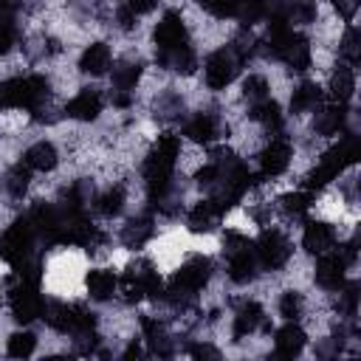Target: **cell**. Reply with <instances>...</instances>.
<instances>
[{"label":"cell","mask_w":361,"mask_h":361,"mask_svg":"<svg viewBox=\"0 0 361 361\" xmlns=\"http://www.w3.org/2000/svg\"><path fill=\"white\" fill-rule=\"evenodd\" d=\"M186 42H189V31H186L180 11H166L161 23L155 25V48H175Z\"/></svg>","instance_id":"11"},{"label":"cell","mask_w":361,"mask_h":361,"mask_svg":"<svg viewBox=\"0 0 361 361\" xmlns=\"http://www.w3.org/2000/svg\"><path fill=\"white\" fill-rule=\"evenodd\" d=\"M183 135L189 138V141H197V144H212L214 138H220L223 135V124H220V118L214 116V113H195L192 118H186V124H183Z\"/></svg>","instance_id":"12"},{"label":"cell","mask_w":361,"mask_h":361,"mask_svg":"<svg viewBox=\"0 0 361 361\" xmlns=\"http://www.w3.org/2000/svg\"><path fill=\"white\" fill-rule=\"evenodd\" d=\"M322 104V87L316 82H302L293 96H290V113L299 116V113H310Z\"/></svg>","instance_id":"26"},{"label":"cell","mask_w":361,"mask_h":361,"mask_svg":"<svg viewBox=\"0 0 361 361\" xmlns=\"http://www.w3.org/2000/svg\"><path fill=\"white\" fill-rule=\"evenodd\" d=\"M42 319L54 327V330H59V333H71V305H65V302H45V307H42Z\"/></svg>","instance_id":"32"},{"label":"cell","mask_w":361,"mask_h":361,"mask_svg":"<svg viewBox=\"0 0 361 361\" xmlns=\"http://www.w3.org/2000/svg\"><path fill=\"white\" fill-rule=\"evenodd\" d=\"M268 79L265 76H248L245 82H243V96L248 99V104H257V102H262V99H268Z\"/></svg>","instance_id":"40"},{"label":"cell","mask_w":361,"mask_h":361,"mask_svg":"<svg viewBox=\"0 0 361 361\" xmlns=\"http://www.w3.org/2000/svg\"><path fill=\"white\" fill-rule=\"evenodd\" d=\"M189 353H192L195 358H220V353H217L214 347H209V344H192Z\"/></svg>","instance_id":"48"},{"label":"cell","mask_w":361,"mask_h":361,"mask_svg":"<svg viewBox=\"0 0 361 361\" xmlns=\"http://www.w3.org/2000/svg\"><path fill=\"white\" fill-rule=\"evenodd\" d=\"M333 8L350 23L355 17V11H358V0H333Z\"/></svg>","instance_id":"45"},{"label":"cell","mask_w":361,"mask_h":361,"mask_svg":"<svg viewBox=\"0 0 361 361\" xmlns=\"http://www.w3.org/2000/svg\"><path fill=\"white\" fill-rule=\"evenodd\" d=\"M302 245L307 254H324L336 245V231L330 223H322V220H310L305 226V234H302Z\"/></svg>","instance_id":"16"},{"label":"cell","mask_w":361,"mask_h":361,"mask_svg":"<svg viewBox=\"0 0 361 361\" xmlns=\"http://www.w3.org/2000/svg\"><path fill=\"white\" fill-rule=\"evenodd\" d=\"M56 147L51 144V141H37V144H31L28 149H25V155H23V164L28 166V169H39V172H51L54 166H56Z\"/></svg>","instance_id":"23"},{"label":"cell","mask_w":361,"mask_h":361,"mask_svg":"<svg viewBox=\"0 0 361 361\" xmlns=\"http://www.w3.org/2000/svg\"><path fill=\"white\" fill-rule=\"evenodd\" d=\"M302 307H305V302H302V293H299V290H285V293H282V299H279V313H282L288 322H296V319L302 316Z\"/></svg>","instance_id":"42"},{"label":"cell","mask_w":361,"mask_h":361,"mask_svg":"<svg viewBox=\"0 0 361 361\" xmlns=\"http://www.w3.org/2000/svg\"><path fill=\"white\" fill-rule=\"evenodd\" d=\"M212 17H220V20H226V17H234V8H237V0H197Z\"/></svg>","instance_id":"43"},{"label":"cell","mask_w":361,"mask_h":361,"mask_svg":"<svg viewBox=\"0 0 361 361\" xmlns=\"http://www.w3.org/2000/svg\"><path fill=\"white\" fill-rule=\"evenodd\" d=\"M316 14H319L316 0H290V3H288V23L307 25V23L316 20Z\"/></svg>","instance_id":"34"},{"label":"cell","mask_w":361,"mask_h":361,"mask_svg":"<svg viewBox=\"0 0 361 361\" xmlns=\"http://www.w3.org/2000/svg\"><path fill=\"white\" fill-rule=\"evenodd\" d=\"M259 324H262V307L257 302H243L237 316H234V338L251 336Z\"/></svg>","instance_id":"28"},{"label":"cell","mask_w":361,"mask_h":361,"mask_svg":"<svg viewBox=\"0 0 361 361\" xmlns=\"http://www.w3.org/2000/svg\"><path fill=\"white\" fill-rule=\"evenodd\" d=\"M121 206H124V186H110L104 195H99V197H96V209H99L104 217L118 214V212H121Z\"/></svg>","instance_id":"35"},{"label":"cell","mask_w":361,"mask_h":361,"mask_svg":"<svg viewBox=\"0 0 361 361\" xmlns=\"http://www.w3.org/2000/svg\"><path fill=\"white\" fill-rule=\"evenodd\" d=\"M133 102V93L130 90H113V104L116 107H127Z\"/></svg>","instance_id":"49"},{"label":"cell","mask_w":361,"mask_h":361,"mask_svg":"<svg viewBox=\"0 0 361 361\" xmlns=\"http://www.w3.org/2000/svg\"><path fill=\"white\" fill-rule=\"evenodd\" d=\"M358 152H361L358 135H355V133H344V138H341L336 147H330V149L322 155L319 166L307 175V189L313 192V189H322V186H327L330 180H336L350 164L358 161Z\"/></svg>","instance_id":"2"},{"label":"cell","mask_w":361,"mask_h":361,"mask_svg":"<svg viewBox=\"0 0 361 361\" xmlns=\"http://www.w3.org/2000/svg\"><path fill=\"white\" fill-rule=\"evenodd\" d=\"M288 164H290V141L282 138V135L271 138V144H268V147L262 149V155H259V172H262V178H276V175H282V172L288 169Z\"/></svg>","instance_id":"10"},{"label":"cell","mask_w":361,"mask_h":361,"mask_svg":"<svg viewBox=\"0 0 361 361\" xmlns=\"http://www.w3.org/2000/svg\"><path fill=\"white\" fill-rule=\"evenodd\" d=\"M133 355H141V347L138 344H130L127 353H124V358H133Z\"/></svg>","instance_id":"50"},{"label":"cell","mask_w":361,"mask_h":361,"mask_svg":"<svg viewBox=\"0 0 361 361\" xmlns=\"http://www.w3.org/2000/svg\"><path fill=\"white\" fill-rule=\"evenodd\" d=\"M290 243H288V237L282 234V231H276V228H265L259 237H257V243H254V254H257V262H259V268H268V271H276V268H282L288 259H290Z\"/></svg>","instance_id":"7"},{"label":"cell","mask_w":361,"mask_h":361,"mask_svg":"<svg viewBox=\"0 0 361 361\" xmlns=\"http://www.w3.org/2000/svg\"><path fill=\"white\" fill-rule=\"evenodd\" d=\"M220 217H223V212L206 197V200H200L197 206H192V212L186 214V226H189V231L200 234V231H212Z\"/></svg>","instance_id":"20"},{"label":"cell","mask_w":361,"mask_h":361,"mask_svg":"<svg viewBox=\"0 0 361 361\" xmlns=\"http://www.w3.org/2000/svg\"><path fill=\"white\" fill-rule=\"evenodd\" d=\"M37 245H39V237H37L31 220H28V217H20L17 223H11V226L3 231V237H0V257H3L11 268H17V265H23V262L39 257Z\"/></svg>","instance_id":"3"},{"label":"cell","mask_w":361,"mask_h":361,"mask_svg":"<svg viewBox=\"0 0 361 361\" xmlns=\"http://www.w3.org/2000/svg\"><path fill=\"white\" fill-rule=\"evenodd\" d=\"M141 59L138 56H124L113 65V90H130L135 87V82L141 79Z\"/></svg>","instance_id":"22"},{"label":"cell","mask_w":361,"mask_h":361,"mask_svg":"<svg viewBox=\"0 0 361 361\" xmlns=\"http://www.w3.org/2000/svg\"><path fill=\"white\" fill-rule=\"evenodd\" d=\"M212 279V259L209 257H189L172 276L169 288L164 290V299L172 305V307H186L195 293L200 288H206V282Z\"/></svg>","instance_id":"1"},{"label":"cell","mask_w":361,"mask_h":361,"mask_svg":"<svg viewBox=\"0 0 361 361\" xmlns=\"http://www.w3.org/2000/svg\"><path fill=\"white\" fill-rule=\"evenodd\" d=\"M347 259L338 254V248H330L324 254H319L316 262V285L324 290H338L344 285V271H347Z\"/></svg>","instance_id":"8"},{"label":"cell","mask_w":361,"mask_h":361,"mask_svg":"<svg viewBox=\"0 0 361 361\" xmlns=\"http://www.w3.org/2000/svg\"><path fill=\"white\" fill-rule=\"evenodd\" d=\"M338 54L347 59V65H350V68H355V65H358V59H361V48H358V31H355L353 25L344 31L341 45H338Z\"/></svg>","instance_id":"39"},{"label":"cell","mask_w":361,"mask_h":361,"mask_svg":"<svg viewBox=\"0 0 361 361\" xmlns=\"http://www.w3.org/2000/svg\"><path fill=\"white\" fill-rule=\"evenodd\" d=\"M254 121H259L268 133H279L282 130V110H279V104L268 96V99H262V102H257V104H251V113H248Z\"/></svg>","instance_id":"27"},{"label":"cell","mask_w":361,"mask_h":361,"mask_svg":"<svg viewBox=\"0 0 361 361\" xmlns=\"http://www.w3.org/2000/svg\"><path fill=\"white\" fill-rule=\"evenodd\" d=\"M17 3H3L0 6V54L14 51V45L20 42V23H17Z\"/></svg>","instance_id":"19"},{"label":"cell","mask_w":361,"mask_h":361,"mask_svg":"<svg viewBox=\"0 0 361 361\" xmlns=\"http://www.w3.org/2000/svg\"><path fill=\"white\" fill-rule=\"evenodd\" d=\"M155 62L166 71H175V73H195L197 68V54L195 48L186 42V45H175V48H155Z\"/></svg>","instance_id":"9"},{"label":"cell","mask_w":361,"mask_h":361,"mask_svg":"<svg viewBox=\"0 0 361 361\" xmlns=\"http://www.w3.org/2000/svg\"><path fill=\"white\" fill-rule=\"evenodd\" d=\"M121 285H124L127 302H135V299H144V296H149V299H161L164 296V282H161V276H158V271L152 268L149 259L130 262L127 271H124Z\"/></svg>","instance_id":"4"},{"label":"cell","mask_w":361,"mask_h":361,"mask_svg":"<svg viewBox=\"0 0 361 361\" xmlns=\"http://www.w3.org/2000/svg\"><path fill=\"white\" fill-rule=\"evenodd\" d=\"M347 116H350L347 104H338V102L319 104L316 107V116H313V133H319V135H336V133H341L347 127Z\"/></svg>","instance_id":"13"},{"label":"cell","mask_w":361,"mask_h":361,"mask_svg":"<svg viewBox=\"0 0 361 361\" xmlns=\"http://www.w3.org/2000/svg\"><path fill=\"white\" fill-rule=\"evenodd\" d=\"M279 203H282V209H285L288 214L302 217V214L310 209L313 195H310V192H290V195H282V197H279Z\"/></svg>","instance_id":"36"},{"label":"cell","mask_w":361,"mask_h":361,"mask_svg":"<svg viewBox=\"0 0 361 361\" xmlns=\"http://www.w3.org/2000/svg\"><path fill=\"white\" fill-rule=\"evenodd\" d=\"M257 274H259V262H257V254H254V243L228 254V276H231V282L248 285Z\"/></svg>","instance_id":"15"},{"label":"cell","mask_w":361,"mask_h":361,"mask_svg":"<svg viewBox=\"0 0 361 361\" xmlns=\"http://www.w3.org/2000/svg\"><path fill=\"white\" fill-rule=\"evenodd\" d=\"M141 327H144V336H147V344H149V350L155 353V355H172L175 350H172V338L166 336V330H164V324L161 322H155V319H149V316H144L141 319Z\"/></svg>","instance_id":"29"},{"label":"cell","mask_w":361,"mask_h":361,"mask_svg":"<svg viewBox=\"0 0 361 361\" xmlns=\"http://www.w3.org/2000/svg\"><path fill=\"white\" fill-rule=\"evenodd\" d=\"M8 305H11L14 319L23 322V324L39 319L42 316V307H45V299L39 293V282L14 276L11 279V290H8Z\"/></svg>","instance_id":"5"},{"label":"cell","mask_w":361,"mask_h":361,"mask_svg":"<svg viewBox=\"0 0 361 361\" xmlns=\"http://www.w3.org/2000/svg\"><path fill=\"white\" fill-rule=\"evenodd\" d=\"M99 113H102V93L96 87H82L65 104V116H71L76 121H93Z\"/></svg>","instance_id":"14"},{"label":"cell","mask_w":361,"mask_h":361,"mask_svg":"<svg viewBox=\"0 0 361 361\" xmlns=\"http://www.w3.org/2000/svg\"><path fill=\"white\" fill-rule=\"evenodd\" d=\"M152 231H155L152 217H147V214L130 217V220H127V226L121 228V243H124L127 248H141V245L152 237Z\"/></svg>","instance_id":"24"},{"label":"cell","mask_w":361,"mask_h":361,"mask_svg":"<svg viewBox=\"0 0 361 361\" xmlns=\"http://www.w3.org/2000/svg\"><path fill=\"white\" fill-rule=\"evenodd\" d=\"M245 245H251L248 237H243L240 231H226V237H223V251H226V254L240 251V248H245Z\"/></svg>","instance_id":"44"},{"label":"cell","mask_w":361,"mask_h":361,"mask_svg":"<svg viewBox=\"0 0 361 361\" xmlns=\"http://www.w3.org/2000/svg\"><path fill=\"white\" fill-rule=\"evenodd\" d=\"M158 6V0H127V8L138 17V14H149Z\"/></svg>","instance_id":"46"},{"label":"cell","mask_w":361,"mask_h":361,"mask_svg":"<svg viewBox=\"0 0 361 361\" xmlns=\"http://www.w3.org/2000/svg\"><path fill=\"white\" fill-rule=\"evenodd\" d=\"M305 341H307L305 330H302L296 322H288L285 327H279V330H276V338H274V353H276L279 358H296V355L302 353Z\"/></svg>","instance_id":"17"},{"label":"cell","mask_w":361,"mask_h":361,"mask_svg":"<svg viewBox=\"0 0 361 361\" xmlns=\"http://www.w3.org/2000/svg\"><path fill=\"white\" fill-rule=\"evenodd\" d=\"M152 116L158 121H178V118H183V99L175 90H164L155 99V104H152Z\"/></svg>","instance_id":"30"},{"label":"cell","mask_w":361,"mask_h":361,"mask_svg":"<svg viewBox=\"0 0 361 361\" xmlns=\"http://www.w3.org/2000/svg\"><path fill=\"white\" fill-rule=\"evenodd\" d=\"M0 299H3V296H0Z\"/></svg>","instance_id":"51"},{"label":"cell","mask_w":361,"mask_h":361,"mask_svg":"<svg viewBox=\"0 0 361 361\" xmlns=\"http://www.w3.org/2000/svg\"><path fill=\"white\" fill-rule=\"evenodd\" d=\"M234 17L240 20L243 28H251L254 23L265 20V0H237Z\"/></svg>","instance_id":"33"},{"label":"cell","mask_w":361,"mask_h":361,"mask_svg":"<svg viewBox=\"0 0 361 361\" xmlns=\"http://www.w3.org/2000/svg\"><path fill=\"white\" fill-rule=\"evenodd\" d=\"M28 180H31V169L20 161L17 166H11V169L3 175L0 186H3V192H6L8 197H23L25 189H28Z\"/></svg>","instance_id":"31"},{"label":"cell","mask_w":361,"mask_h":361,"mask_svg":"<svg viewBox=\"0 0 361 361\" xmlns=\"http://www.w3.org/2000/svg\"><path fill=\"white\" fill-rule=\"evenodd\" d=\"M240 68H243L240 56H237L228 45H223V48L212 51L209 59H206V65H203V71H206V85H209L212 90H223L226 85H231V82L237 79Z\"/></svg>","instance_id":"6"},{"label":"cell","mask_w":361,"mask_h":361,"mask_svg":"<svg viewBox=\"0 0 361 361\" xmlns=\"http://www.w3.org/2000/svg\"><path fill=\"white\" fill-rule=\"evenodd\" d=\"M8 107H23L20 79H3L0 82V110H8Z\"/></svg>","instance_id":"41"},{"label":"cell","mask_w":361,"mask_h":361,"mask_svg":"<svg viewBox=\"0 0 361 361\" xmlns=\"http://www.w3.org/2000/svg\"><path fill=\"white\" fill-rule=\"evenodd\" d=\"M85 285H87L90 299L107 302V299H113V293H116V288H118V279H116L113 271H107V268H93V271H87Z\"/></svg>","instance_id":"21"},{"label":"cell","mask_w":361,"mask_h":361,"mask_svg":"<svg viewBox=\"0 0 361 361\" xmlns=\"http://www.w3.org/2000/svg\"><path fill=\"white\" fill-rule=\"evenodd\" d=\"M113 65V54L104 42H93L85 48V54L79 56V71L90 73V76H104Z\"/></svg>","instance_id":"18"},{"label":"cell","mask_w":361,"mask_h":361,"mask_svg":"<svg viewBox=\"0 0 361 361\" xmlns=\"http://www.w3.org/2000/svg\"><path fill=\"white\" fill-rule=\"evenodd\" d=\"M116 20H118V25H121L124 31H130V28L135 25V14L127 8V3H124V6H118V11H116Z\"/></svg>","instance_id":"47"},{"label":"cell","mask_w":361,"mask_h":361,"mask_svg":"<svg viewBox=\"0 0 361 361\" xmlns=\"http://www.w3.org/2000/svg\"><path fill=\"white\" fill-rule=\"evenodd\" d=\"M355 93V71L350 65H338L330 76V96L338 104H347Z\"/></svg>","instance_id":"25"},{"label":"cell","mask_w":361,"mask_h":361,"mask_svg":"<svg viewBox=\"0 0 361 361\" xmlns=\"http://www.w3.org/2000/svg\"><path fill=\"white\" fill-rule=\"evenodd\" d=\"M358 310V282H347L338 288V313L353 319Z\"/></svg>","instance_id":"37"},{"label":"cell","mask_w":361,"mask_h":361,"mask_svg":"<svg viewBox=\"0 0 361 361\" xmlns=\"http://www.w3.org/2000/svg\"><path fill=\"white\" fill-rule=\"evenodd\" d=\"M34 347H37V336L28 333V330L8 336V355H14V358H25V355H31Z\"/></svg>","instance_id":"38"}]
</instances>
